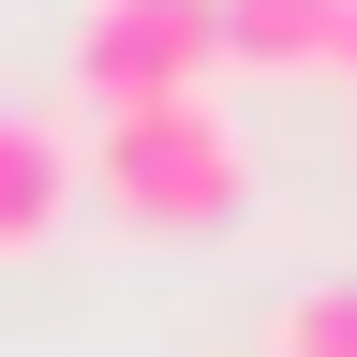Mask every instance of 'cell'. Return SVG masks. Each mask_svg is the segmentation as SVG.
Returning <instances> with one entry per match:
<instances>
[{"label": "cell", "instance_id": "cell-4", "mask_svg": "<svg viewBox=\"0 0 357 357\" xmlns=\"http://www.w3.org/2000/svg\"><path fill=\"white\" fill-rule=\"evenodd\" d=\"M223 15V60H253V75H312L342 45V0H208Z\"/></svg>", "mask_w": 357, "mask_h": 357}, {"label": "cell", "instance_id": "cell-6", "mask_svg": "<svg viewBox=\"0 0 357 357\" xmlns=\"http://www.w3.org/2000/svg\"><path fill=\"white\" fill-rule=\"evenodd\" d=\"M328 60H342V75H357V0H342V45H328Z\"/></svg>", "mask_w": 357, "mask_h": 357}, {"label": "cell", "instance_id": "cell-2", "mask_svg": "<svg viewBox=\"0 0 357 357\" xmlns=\"http://www.w3.org/2000/svg\"><path fill=\"white\" fill-rule=\"evenodd\" d=\"M223 60L208 0H75V89L89 105H194Z\"/></svg>", "mask_w": 357, "mask_h": 357}, {"label": "cell", "instance_id": "cell-1", "mask_svg": "<svg viewBox=\"0 0 357 357\" xmlns=\"http://www.w3.org/2000/svg\"><path fill=\"white\" fill-rule=\"evenodd\" d=\"M75 178L134 223V238H223L238 194H253V149H238V119L194 89V105H105L89 149H75Z\"/></svg>", "mask_w": 357, "mask_h": 357}, {"label": "cell", "instance_id": "cell-5", "mask_svg": "<svg viewBox=\"0 0 357 357\" xmlns=\"http://www.w3.org/2000/svg\"><path fill=\"white\" fill-rule=\"evenodd\" d=\"M268 357H357V268H328L268 312Z\"/></svg>", "mask_w": 357, "mask_h": 357}, {"label": "cell", "instance_id": "cell-3", "mask_svg": "<svg viewBox=\"0 0 357 357\" xmlns=\"http://www.w3.org/2000/svg\"><path fill=\"white\" fill-rule=\"evenodd\" d=\"M75 194H89V178H75V134L30 119V105H0V253H45L75 223Z\"/></svg>", "mask_w": 357, "mask_h": 357}]
</instances>
